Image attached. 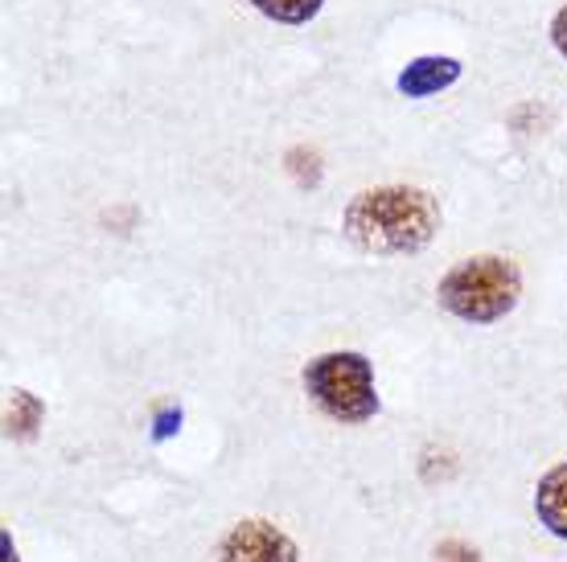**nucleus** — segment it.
<instances>
[{
	"label": "nucleus",
	"instance_id": "f257e3e1",
	"mask_svg": "<svg viewBox=\"0 0 567 562\" xmlns=\"http://www.w3.org/2000/svg\"><path fill=\"white\" fill-rule=\"evenodd\" d=\"M440 206L427 189L415 185H374L346 201L341 235L362 254H420L440 230Z\"/></svg>",
	"mask_w": 567,
	"mask_h": 562
},
{
	"label": "nucleus",
	"instance_id": "f03ea898",
	"mask_svg": "<svg viewBox=\"0 0 567 562\" xmlns=\"http://www.w3.org/2000/svg\"><path fill=\"white\" fill-rule=\"evenodd\" d=\"M523 300V271L506 254H473L444 271L436 304L465 324H497Z\"/></svg>",
	"mask_w": 567,
	"mask_h": 562
},
{
	"label": "nucleus",
	"instance_id": "7ed1b4c3",
	"mask_svg": "<svg viewBox=\"0 0 567 562\" xmlns=\"http://www.w3.org/2000/svg\"><path fill=\"white\" fill-rule=\"evenodd\" d=\"M305 394L326 419L341 423V427L370 423L383 410V398L374 386V362L354 350H333L312 357L305 366Z\"/></svg>",
	"mask_w": 567,
	"mask_h": 562
},
{
	"label": "nucleus",
	"instance_id": "20e7f679",
	"mask_svg": "<svg viewBox=\"0 0 567 562\" xmlns=\"http://www.w3.org/2000/svg\"><path fill=\"white\" fill-rule=\"evenodd\" d=\"M214 559L218 562H300V547L284 534L280 525H271V521H264V518H243L218 538Z\"/></svg>",
	"mask_w": 567,
	"mask_h": 562
},
{
	"label": "nucleus",
	"instance_id": "39448f33",
	"mask_svg": "<svg viewBox=\"0 0 567 562\" xmlns=\"http://www.w3.org/2000/svg\"><path fill=\"white\" fill-rule=\"evenodd\" d=\"M456 79H461V62L456 58H415V62L403 66L395 86L408 98H427V95H440L444 86H453Z\"/></svg>",
	"mask_w": 567,
	"mask_h": 562
},
{
	"label": "nucleus",
	"instance_id": "423d86ee",
	"mask_svg": "<svg viewBox=\"0 0 567 562\" xmlns=\"http://www.w3.org/2000/svg\"><path fill=\"white\" fill-rule=\"evenodd\" d=\"M535 518L547 534L567 542V460L543 472L535 485Z\"/></svg>",
	"mask_w": 567,
	"mask_h": 562
},
{
	"label": "nucleus",
	"instance_id": "0eeeda50",
	"mask_svg": "<svg viewBox=\"0 0 567 562\" xmlns=\"http://www.w3.org/2000/svg\"><path fill=\"white\" fill-rule=\"evenodd\" d=\"M251 9L280 25H309L326 9V0H251Z\"/></svg>",
	"mask_w": 567,
	"mask_h": 562
},
{
	"label": "nucleus",
	"instance_id": "6e6552de",
	"mask_svg": "<svg viewBox=\"0 0 567 562\" xmlns=\"http://www.w3.org/2000/svg\"><path fill=\"white\" fill-rule=\"evenodd\" d=\"M38 419H42V403L29 391H13V398H9V419H4L9 423V436H17V439L33 436Z\"/></svg>",
	"mask_w": 567,
	"mask_h": 562
},
{
	"label": "nucleus",
	"instance_id": "1a4fd4ad",
	"mask_svg": "<svg viewBox=\"0 0 567 562\" xmlns=\"http://www.w3.org/2000/svg\"><path fill=\"white\" fill-rule=\"evenodd\" d=\"M440 562H482V554L473 547H465V542H444V547L436 550Z\"/></svg>",
	"mask_w": 567,
	"mask_h": 562
},
{
	"label": "nucleus",
	"instance_id": "9d476101",
	"mask_svg": "<svg viewBox=\"0 0 567 562\" xmlns=\"http://www.w3.org/2000/svg\"><path fill=\"white\" fill-rule=\"evenodd\" d=\"M551 45L559 50V58H567V4L555 13V21H551Z\"/></svg>",
	"mask_w": 567,
	"mask_h": 562
},
{
	"label": "nucleus",
	"instance_id": "9b49d317",
	"mask_svg": "<svg viewBox=\"0 0 567 562\" xmlns=\"http://www.w3.org/2000/svg\"><path fill=\"white\" fill-rule=\"evenodd\" d=\"M0 547H4V562H21V554H17V547H13V538H9V534L0 538Z\"/></svg>",
	"mask_w": 567,
	"mask_h": 562
}]
</instances>
